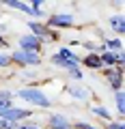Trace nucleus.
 I'll use <instances>...</instances> for the list:
<instances>
[{
	"instance_id": "13",
	"label": "nucleus",
	"mask_w": 125,
	"mask_h": 129,
	"mask_svg": "<svg viewBox=\"0 0 125 129\" xmlns=\"http://www.w3.org/2000/svg\"><path fill=\"white\" fill-rule=\"evenodd\" d=\"M108 24H110V28L119 35V37L125 35V17H123V15H112V17L108 19Z\"/></svg>"
},
{
	"instance_id": "21",
	"label": "nucleus",
	"mask_w": 125,
	"mask_h": 129,
	"mask_svg": "<svg viewBox=\"0 0 125 129\" xmlns=\"http://www.w3.org/2000/svg\"><path fill=\"white\" fill-rule=\"evenodd\" d=\"M82 69H80V67H73V69H69V78L71 80H76V82H80V80H82Z\"/></svg>"
},
{
	"instance_id": "5",
	"label": "nucleus",
	"mask_w": 125,
	"mask_h": 129,
	"mask_svg": "<svg viewBox=\"0 0 125 129\" xmlns=\"http://www.w3.org/2000/svg\"><path fill=\"white\" fill-rule=\"evenodd\" d=\"M102 73H104V78H106L110 90H114V92L116 90H123V73H119L114 67H104Z\"/></svg>"
},
{
	"instance_id": "18",
	"label": "nucleus",
	"mask_w": 125,
	"mask_h": 129,
	"mask_svg": "<svg viewBox=\"0 0 125 129\" xmlns=\"http://www.w3.org/2000/svg\"><path fill=\"white\" fill-rule=\"evenodd\" d=\"M114 101H116V112H119V114L123 116V112H125V99H123V90H116V92H114Z\"/></svg>"
},
{
	"instance_id": "10",
	"label": "nucleus",
	"mask_w": 125,
	"mask_h": 129,
	"mask_svg": "<svg viewBox=\"0 0 125 129\" xmlns=\"http://www.w3.org/2000/svg\"><path fill=\"white\" fill-rule=\"evenodd\" d=\"M2 5H5V7H9V9L22 11L24 15H30V17H33V9L28 7V2H22V0H2Z\"/></svg>"
},
{
	"instance_id": "26",
	"label": "nucleus",
	"mask_w": 125,
	"mask_h": 129,
	"mask_svg": "<svg viewBox=\"0 0 125 129\" xmlns=\"http://www.w3.org/2000/svg\"><path fill=\"white\" fill-rule=\"evenodd\" d=\"M0 47H2V50H7V47H9V39H7L5 35H0Z\"/></svg>"
},
{
	"instance_id": "3",
	"label": "nucleus",
	"mask_w": 125,
	"mask_h": 129,
	"mask_svg": "<svg viewBox=\"0 0 125 129\" xmlns=\"http://www.w3.org/2000/svg\"><path fill=\"white\" fill-rule=\"evenodd\" d=\"M43 24L52 30H60V28H71L76 24V17L71 13H54V15H47V22Z\"/></svg>"
},
{
	"instance_id": "6",
	"label": "nucleus",
	"mask_w": 125,
	"mask_h": 129,
	"mask_svg": "<svg viewBox=\"0 0 125 129\" xmlns=\"http://www.w3.org/2000/svg\"><path fill=\"white\" fill-rule=\"evenodd\" d=\"M17 50H22V52H35V54H41V47H43V43L39 41L37 37H33V35H22V37L17 39Z\"/></svg>"
},
{
	"instance_id": "2",
	"label": "nucleus",
	"mask_w": 125,
	"mask_h": 129,
	"mask_svg": "<svg viewBox=\"0 0 125 129\" xmlns=\"http://www.w3.org/2000/svg\"><path fill=\"white\" fill-rule=\"evenodd\" d=\"M11 64H17V67H37L41 64V54H35V52H22V50H13L9 54Z\"/></svg>"
},
{
	"instance_id": "27",
	"label": "nucleus",
	"mask_w": 125,
	"mask_h": 129,
	"mask_svg": "<svg viewBox=\"0 0 125 129\" xmlns=\"http://www.w3.org/2000/svg\"><path fill=\"white\" fill-rule=\"evenodd\" d=\"M82 45H84V47H86V50H88V52H95V47H97V45H95V43H91V41H84V43H82Z\"/></svg>"
},
{
	"instance_id": "19",
	"label": "nucleus",
	"mask_w": 125,
	"mask_h": 129,
	"mask_svg": "<svg viewBox=\"0 0 125 129\" xmlns=\"http://www.w3.org/2000/svg\"><path fill=\"white\" fill-rule=\"evenodd\" d=\"M71 129H97V127L91 125V123H86V120H73V123H71Z\"/></svg>"
},
{
	"instance_id": "15",
	"label": "nucleus",
	"mask_w": 125,
	"mask_h": 129,
	"mask_svg": "<svg viewBox=\"0 0 125 129\" xmlns=\"http://www.w3.org/2000/svg\"><path fill=\"white\" fill-rule=\"evenodd\" d=\"M99 60H102V64L104 67H114L116 64V52H102L99 54Z\"/></svg>"
},
{
	"instance_id": "8",
	"label": "nucleus",
	"mask_w": 125,
	"mask_h": 129,
	"mask_svg": "<svg viewBox=\"0 0 125 129\" xmlns=\"http://www.w3.org/2000/svg\"><path fill=\"white\" fill-rule=\"evenodd\" d=\"M47 127L50 129H71V120L63 114H52L47 118Z\"/></svg>"
},
{
	"instance_id": "17",
	"label": "nucleus",
	"mask_w": 125,
	"mask_h": 129,
	"mask_svg": "<svg viewBox=\"0 0 125 129\" xmlns=\"http://www.w3.org/2000/svg\"><path fill=\"white\" fill-rule=\"evenodd\" d=\"M50 60H52V64H54V67H60V69H67V71H69V69H73V67H76L73 62H67V60L58 58L56 54H52V56H50Z\"/></svg>"
},
{
	"instance_id": "9",
	"label": "nucleus",
	"mask_w": 125,
	"mask_h": 129,
	"mask_svg": "<svg viewBox=\"0 0 125 129\" xmlns=\"http://www.w3.org/2000/svg\"><path fill=\"white\" fill-rule=\"evenodd\" d=\"M80 62H82L86 69H95V71H102V69H104L102 60H99V54H95V52H88V54L84 56Z\"/></svg>"
},
{
	"instance_id": "12",
	"label": "nucleus",
	"mask_w": 125,
	"mask_h": 129,
	"mask_svg": "<svg viewBox=\"0 0 125 129\" xmlns=\"http://www.w3.org/2000/svg\"><path fill=\"white\" fill-rule=\"evenodd\" d=\"M67 92H69L73 99H78V101H86V99H88V90H86L84 86H78V84L67 86Z\"/></svg>"
},
{
	"instance_id": "4",
	"label": "nucleus",
	"mask_w": 125,
	"mask_h": 129,
	"mask_svg": "<svg viewBox=\"0 0 125 129\" xmlns=\"http://www.w3.org/2000/svg\"><path fill=\"white\" fill-rule=\"evenodd\" d=\"M33 116V110H26V108H9V110H5V112H0V118L2 120H7V123H13V125H17V123H24L26 118H30Z\"/></svg>"
},
{
	"instance_id": "22",
	"label": "nucleus",
	"mask_w": 125,
	"mask_h": 129,
	"mask_svg": "<svg viewBox=\"0 0 125 129\" xmlns=\"http://www.w3.org/2000/svg\"><path fill=\"white\" fill-rule=\"evenodd\" d=\"M7 67H11L9 54H0V69H7Z\"/></svg>"
},
{
	"instance_id": "16",
	"label": "nucleus",
	"mask_w": 125,
	"mask_h": 129,
	"mask_svg": "<svg viewBox=\"0 0 125 129\" xmlns=\"http://www.w3.org/2000/svg\"><path fill=\"white\" fill-rule=\"evenodd\" d=\"M104 47L108 52H121L123 50V41L121 39H104Z\"/></svg>"
},
{
	"instance_id": "20",
	"label": "nucleus",
	"mask_w": 125,
	"mask_h": 129,
	"mask_svg": "<svg viewBox=\"0 0 125 129\" xmlns=\"http://www.w3.org/2000/svg\"><path fill=\"white\" fill-rule=\"evenodd\" d=\"M15 129H41L37 123H33V120H24V123H17L15 125Z\"/></svg>"
},
{
	"instance_id": "1",
	"label": "nucleus",
	"mask_w": 125,
	"mask_h": 129,
	"mask_svg": "<svg viewBox=\"0 0 125 129\" xmlns=\"http://www.w3.org/2000/svg\"><path fill=\"white\" fill-rule=\"evenodd\" d=\"M15 97H19L22 101L30 103V106H35V108H43V110H45V108H52L50 97H47L41 88H37V86H24V88H19V90H15Z\"/></svg>"
},
{
	"instance_id": "28",
	"label": "nucleus",
	"mask_w": 125,
	"mask_h": 129,
	"mask_svg": "<svg viewBox=\"0 0 125 129\" xmlns=\"http://www.w3.org/2000/svg\"><path fill=\"white\" fill-rule=\"evenodd\" d=\"M5 30H7V24H2V22H0V35H2Z\"/></svg>"
},
{
	"instance_id": "23",
	"label": "nucleus",
	"mask_w": 125,
	"mask_h": 129,
	"mask_svg": "<svg viewBox=\"0 0 125 129\" xmlns=\"http://www.w3.org/2000/svg\"><path fill=\"white\" fill-rule=\"evenodd\" d=\"M13 99V92L11 90H5V88H0V101H11Z\"/></svg>"
},
{
	"instance_id": "14",
	"label": "nucleus",
	"mask_w": 125,
	"mask_h": 129,
	"mask_svg": "<svg viewBox=\"0 0 125 129\" xmlns=\"http://www.w3.org/2000/svg\"><path fill=\"white\" fill-rule=\"evenodd\" d=\"M88 110H91V112H93L95 116H99V118L108 120V123L112 120V114H110V110H106V108H104V106H99V103H95V106H91Z\"/></svg>"
},
{
	"instance_id": "11",
	"label": "nucleus",
	"mask_w": 125,
	"mask_h": 129,
	"mask_svg": "<svg viewBox=\"0 0 125 129\" xmlns=\"http://www.w3.org/2000/svg\"><path fill=\"white\" fill-rule=\"evenodd\" d=\"M56 56H58V58H63V60H67V62H73L76 67H78L80 60H82V58H80V56L76 54L73 50H71V47H60V50L56 52Z\"/></svg>"
},
{
	"instance_id": "24",
	"label": "nucleus",
	"mask_w": 125,
	"mask_h": 129,
	"mask_svg": "<svg viewBox=\"0 0 125 129\" xmlns=\"http://www.w3.org/2000/svg\"><path fill=\"white\" fill-rule=\"evenodd\" d=\"M106 129H125V125L121 123V120H110V123L106 125Z\"/></svg>"
},
{
	"instance_id": "25",
	"label": "nucleus",
	"mask_w": 125,
	"mask_h": 129,
	"mask_svg": "<svg viewBox=\"0 0 125 129\" xmlns=\"http://www.w3.org/2000/svg\"><path fill=\"white\" fill-rule=\"evenodd\" d=\"M0 129H15V125H13V123H7V120L0 118Z\"/></svg>"
},
{
	"instance_id": "7",
	"label": "nucleus",
	"mask_w": 125,
	"mask_h": 129,
	"mask_svg": "<svg viewBox=\"0 0 125 129\" xmlns=\"http://www.w3.org/2000/svg\"><path fill=\"white\" fill-rule=\"evenodd\" d=\"M28 28H30V35L37 37L41 43L50 41V28H47L43 22H28Z\"/></svg>"
}]
</instances>
